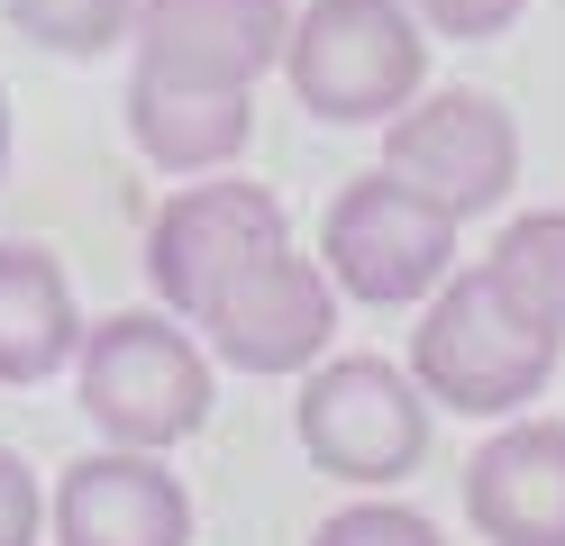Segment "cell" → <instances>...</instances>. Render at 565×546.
I'll use <instances>...</instances> for the list:
<instances>
[{
  "label": "cell",
  "instance_id": "7",
  "mask_svg": "<svg viewBox=\"0 0 565 546\" xmlns=\"http://www.w3.org/2000/svg\"><path fill=\"white\" fill-rule=\"evenodd\" d=\"M274 246H292V228H282V201L265 182H237V173L183 182L147 228V282L173 319H201L210 291L228 274H246L256 255H274Z\"/></svg>",
  "mask_w": 565,
  "mask_h": 546
},
{
  "label": "cell",
  "instance_id": "4",
  "mask_svg": "<svg viewBox=\"0 0 565 546\" xmlns=\"http://www.w3.org/2000/svg\"><path fill=\"white\" fill-rule=\"evenodd\" d=\"M456 237H466V218L438 210L419 182H402L393 164L356 173L347 192L329 201V228H320V265L347 301L365 310H411L429 301V291L456 274Z\"/></svg>",
  "mask_w": 565,
  "mask_h": 546
},
{
  "label": "cell",
  "instance_id": "2",
  "mask_svg": "<svg viewBox=\"0 0 565 546\" xmlns=\"http://www.w3.org/2000/svg\"><path fill=\"white\" fill-rule=\"evenodd\" d=\"M282 73L310 119L383 128L429 92V28L411 0H310V10H292Z\"/></svg>",
  "mask_w": 565,
  "mask_h": 546
},
{
  "label": "cell",
  "instance_id": "3",
  "mask_svg": "<svg viewBox=\"0 0 565 546\" xmlns=\"http://www.w3.org/2000/svg\"><path fill=\"white\" fill-rule=\"evenodd\" d=\"M83 419L110 437V447H183V437L210 419V400H220V383H210V346L192 338V319L173 310H119L83 328Z\"/></svg>",
  "mask_w": 565,
  "mask_h": 546
},
{
  "label": "cell",
  "instance_id": "6",
  "mask_svg": "<svg viewBox=\"0 0 565 546\" xmlns=\"http://www.w3.org/2000/svg\"><path fill=\"white\" fill-rule=\"evenodd\" d=\"M192 328L237 374H310L329 355V328H338V282H329L320 255L274 246V255H256L246 274H228L210 291Z\"/></svg>",
  "mask_w": 565,
  "mask_h": 546
},
{
  "label": "cell",
  "instance_id": "14",
  "mask_svg": "<svg viewBox=\"0 0 565 546\" xmlns=\"http://www.w3.org/2000/svg\"><path fill=\"white\" fill-rule=\"evenodd\" d=\"M483 274L511 291V301L547 328V338H565V210H529L511 218L502 237H492Z\"/></svg>",
  "mask_w": 565,
  "mask_h": 546
},
{
  "label": "cell",
  "instance_id": "12",
  "mask_svg": "<svg viewBox=\"0 0 565 546\" xmlns=\"http://www.w3.org/2000/svg\"><path fill=\"white\" fill-rule=\"evenodd\" d=\"M256 128V92H210V83H173V73L137 64L128 73V137L137 156L164 173H228Z\"/></svg>",
  "mask_w": 565,
  "mask_h": 546
},
{
  "label": "cell",
  "instance_id": "11",
  "mask_svg": "<svg viewBox=\"0 0 565 546\" xmlns=\"http://www.w3.org/2000/svg\"><path fill=\"white\" fill-rule=\"evenodd\" d=\"M483 546H565V419H502L466 464Z\"/></svg>",
  "mask_w": 565,
  "mask_h": 546
},
{
  "label": "cell",
  "instance_id": "8",
  "mask_svg": "<svg viewBox=\"0 0 565 546\" xmlns=\"http://www.w3.org/2000/svg\"><path fill=\"white\" fill-rule=\"evenodd\" d=\"M383 164L402 182H419L438 210L456 218H483L511 201L520 182V128L502 100L483 92H419L402 119H383Z\"/></svg>",
  "mask_w": 565,
  "mask_h": 546
},
{
  "label": "cell",
  "instance_id": "1",
  "mask_svg": "<svg viewBox=\"0 0 565 546\" xmlns=\"http://www.w3.org/2000/svg\"><path fill=\"white\" fill-rule=\"evenodd\" d=\"M565 338H547L483 265L447 274L429 291V310L411 328V374L438 410H466V419H520L529 400L547 392Z\"/></svg>",
  "mask_w": 565,
  "mask_h": 546
},
{
  "label": "cell",
  "instance_id": "13",
  "mask_svg": "<svg viewBox=\"0 0 565 546\" xmlns=\"http://www.w3.org/2000/svg\"><path fill=\"white\" fill-rule=\"evenodd\" d=\"M83 355V301L46 246H0V383H46Z\"/></svg>",
  "mask_w": 565,
  "mask_h": 546
},
{
  "label": "cell",
  "instance_id": "18",
  "mask_svg": "<svg viewBox=\"0 0 565 546\" xmlns=\"http://www.w3.org/2000/svg\"><path fill=\"white\" fill-rule=\"evenodd\" d=\"M46 537V492L10 447H0V546H38Z\"/></svg>",
  "mask_w": 565,
  "mask_h": 546
},
{
  "label": "cell",
  "instance_id": "17",
  "mask_svg": "<svg viewBox=\"0 0 565 546\" xmlns=\"http://www.w3.org/2000/svg\"><path fill=\"white\" fill-rule=\"evenodd\" d=\"M411 10H419V28H429V36H456V46H483V36L520 28V10H529V0H411Z\"/></svg>",
  "mask_w": 565,
  "mask_h": 546
},
{
  "label": "cell",
  "instance_id": "5",
  "mask_svg": "<svg viewBox=\"0 0 565 546\" xmlns=\"http://www.w3.org/2000/svg\"><path fill=\"white\" fill-rule=\"evenodd\" d=\"M429 410L438 400L419 392V374H402L393 355H320L301 374V400H292V437L301 456L338 473V483H402V473L429 456Z\"/></svg>",
  "mask_w": 565,
  "mask_h": 546
},
{
  "label": "cell",
  "instance_id": "15",
  "mask_svg": "<svg viewBox=\"0 0 565 546\" xmlns=\"http://www.w3.org/2000/svg\"><path fill=\"white\" fill-rule=\"evenodd\" d=\"M0 10L55 55H100L110 36H137V0H0Z\"/></svg>",
  "mask_w": 565,
  "mask_h": 546
},
{
  "label": "cell",
  "instance_id": "9",
  "mask_svg": "<svg viewBox=\"0 0 565 546\" xmlns=\"http://www.w3.org/2000/svg\"><path fill=\"white\" fill-rule=\"evenodd\" d=\"M55 546H192V492L156 447L74 456L46 492Z\"/></svg>",
  "mask_w": 565,
  "mask_h": 546
},
{
  "label": "cell",
  "instance_id": "19",
  "mask_svg": "<svg viewBox=\"0 0 565 546\" xmlns=\"http://www.w3.org/2000/svg\"><path fill=\"white\" fill-rule=\"evenodd\" d=\"M0 173H10V92H0Z\"/></svg>",
  "mask_w": 565,
  "mask_h": 546
},
{
  "label": "cell",
  "instance_id": "10",
  "mask_svg": "<svg viewBox=\"0 0 565 546\" xmlns=\"http://www.w3.org/2000/svg\"><path fill=\"white\" fill-rule=\"evenodd\" d=\"M292 0H137V64L210 92H256L282 64Z\"/></svg>",
  "mask_w": 565,
  "mask_h": 546
},
{
  "label": "cell",
  "instance_id": "16",
  "mask_svg": "<svg viewBox=\"0 0 565 546\" xmlns=\"http://www.w3.org/2000/svg\"><path fill=\"white\" fill-rule=\"evenodd\" d=\"M310 546H447V537L402 501H356V510H338V520H320Z\"/></svg>",
  "mask_w": 565,
  "mask_h": 546
}]
</instances>
